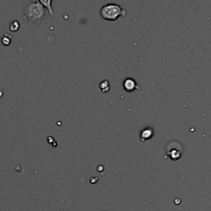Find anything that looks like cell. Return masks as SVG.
I'll return each mask as SVG.
<instances>
[{"label":"cell","instance_id":"5b68a950","mask_svg":"<svg viewBox=\"0 0 211 211\" xmlns=\"http://www.w3.org/2000/svg\"><path fill=\"white\" fill-rule=\"evenodd\" d=\"M153 130L150 127H147L145 129H143L141 133H140V139L141 141H144V140H148L151 137H153Z\"/></svg>","mask_w":211,"mask_h":211},{"label":"cell","instance_id":"6da1fadb","mask_svg":"<svg viewBox=\"0 0 211 211\" xmlns=\"http://www.w3.org/2000/svg\"><path fill=\"white\" fill-rule=\"evenodd\" d=\"M47 15V10L41 1H29L23 5V16L27 21L41 23Z\"/></svg>","mask_w":211,"mask_h":211},{"label":"cell","instance_id":"8992f818","mask_svg":"<svg viewBox=\"0 0 211 211\" xmlns=\"http://www.w3.org/2000/svg\"><path fill=\"white\" fill-rule=\"evenodd\" d=\"M11 41H12V37H11L10 35L4 34L2 37V38H1V42H2V44L3 46H8V45H10Z\"/></svg>","mask_w":211,"mask_h":211},{"label":"cell","instance_id":"3957f363","mask_svg":"<svg viewBox=\"0 0 211 211\" xmlns=\"http://www.w3.org/2000/svg\"><path fill=\"white\" fill-rule=\"evenodd\" d=\"M165 151H166L167 155L172 160L177 161L181 158L183 152H184V147L179 141L171 140L167 143Z\"/></svg>","mask_w":211,"mask_h":211},{"label":"cell","instance_id":"52a82bcc","mask_svg":"<svg viewBox=\"0 0 211 211\" xmlns=\"http://www.w3.org/2000/svg\"><path fill=\"white\" fill-rule=\"evenodd\" d=\"M100 88L103 92H106L107 91L110 90V83L107 80H104V81L101 82Z\"/></svg>","mask_w":211,"mask_h":211},{"label":"cell","instance_id":"7a4b0ae2","mask_svg":"<svg viewBox=\"0 0 211 211\" xmlns=\"http://www.w3.org/2000/svg\"><path fill=\"white\" fill-rule=\"evenodd\" d=\"M100 14L105 20L116 21L119 17L125 16L126 11L117 3H110L105 4L101 8Z\"/></svg>","mask_w":211,"mask_h":211},{"label":"cell","instance_id":"277c9868","mask_svg":"<svg viewBox=\"0 0 211 211\" xmlns=\"http://www.w3.org/2000/svg\"><path fill=\"white\" fill-rule=\"evenodd\" d=\"M123 87L127 92H132L135 88H137V83L131 78H127V79H125V81L123 83Z\"/></svg>","mask_w":211,"mask_h":211},{"label":"cell","instance_id":"ba28073f","mask_svg":"<svg viewBox=\"0 0 211 211\" xmlns=\"http://www.w3.org/2000/svg\"><path fill=\"white\" fill-rule=\"evenodd\" d=\"M20 27V24H19V21H12L9 25V29L12 32H17Z\"/></svg>","mask_w":211,"mask_h":211}]
</instances>
